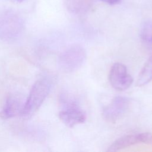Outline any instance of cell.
Masks as SVG:
<instances>
[{"mask_svg": "<svg viewBox=\"0 0 152 152\" xmlns=\"http://www.w3.org/2000/svg\"><path fill=\"white\" fill-rule=\"evenodd\" d=\"M50 87V82L46 78H41L36 81L24 103L21 115L30 117L34 115L48 96Z\"/></svg>", "mask_w": 152, "mask_h": 152, "instance_id": "cell-1", "label": "cell"}, {"mask_svg": "<svg viewBox=\"0 0 152 152\" xmlns=\"http://www.w3.org/2000/svg\"><path fill=\"white\" fill-rule=\"evenodd\" d=\"M86 58V50L82 46L72 45L59 56L58 61L59 68L64 72H73L83 65Z\"/></svg>", "mask_w": 152, "mask_h": 152, "instance_id": "cell-2", "label": "cell"}, {"mask_svg": "<svg viewBox=\"0 0 152 152\" xmlns=\"http://www.w3.org/2000/svg\"><path fill=\"white\" fill-rule=\"evenodd\" d=\"M23 29L20 18L13 12L5 11L0 14V39L11 40L17 38Z\"/></svg>", "mask_w": 152, "mask_h": 152, "instance_id": "cell-3", "label": "cell"}, {"mask_svg": "<svg viewBox=\"0 0 152 152\" xmlns=\"http://www.w3.org/2000/svg\"><path fill=\"white\" fill-rule=\"evenodd\" d=\"M130 107V101L124 96H116L102 110V117L107 122L115 124L122 118Z\"/></svg>", "mask_w": 152, "mask_h": 152, "instance_id": "cell-4", "label": "cell"}, {"mask_svg": "<svg viewBox=\"0 0 152 152\" xmlns=\"http://www.w3.org/2000/svg\"><path fill=\"white\" fill-rule=\"evenodd\" d=\"M109 81L113 88L124 91L131 86L134 79L128 74L126 66L122 63L117 62L114 64L110 69Z\"/></svg>", "mask_w": 152, "mask_h": 152, "instance_id": "cell-5", "label": "cell"}, {"mask_svg": "<svg viewBox=\"0 0 152 152\" xmlns=\"http://www.w3.org/2000/svg\"><path fill=\"white\" fill-rule=\"evenodd\" d=\"M65 104V107L58 114L59 118L62 123L67 126L72 128L86 121V113L75 102H69Z\"/></svg>", "mask_w": 152, "mask_h": 152, "instance_id": "cell-6", "label": "cell"}, {"mask_svg": "<svg viewBox=\"0 0 152 152\" xmlns=\"http://www.w3.org/2000/svg\"><path fill=\"white\" fill-rule=\"evenodd\" d=\"M24 102L15 95H10L6 99L2 110L0 111V118L7 119L21 115Z\"/></svg>", "mask_w": 152, "mask_h": 152, "instance_id": "cell-7", "label": "cell"}, {"mask_svg": "<svg viewBox=\"0 0 152 152\" xmlns=\"http://www.w3.org/2000/svg\"><path fill=\"white\" fill-rule=\"evenodd\" d=\"M141 143L140 133L124 135L115 140L107 148V151H116L133 145Z\"/></svg>", "mask_w": 152, "mask_h": 152, "instance_id": "cell-8", "label": "cell"}, {"mask_svg": "<svg viewBox=\"0 0 152 152\" xmlns=\"http://www.w3.org/2000/svg\"><path fill=\"white\" fill-rule=\"evenodd\" d=\"M152 80V55L149 57L141 69L136 82V86L142 87L147 84Z\"/></svg>", "mask_w": 152, "mask_h": 152, "instance_id": "cell-9", "label": "cell"}, {"mask_svg": "<svg viewBox=\"0 0 152 152\" xmlns=\"http://www.w3.org/2000/svg\"><path fill=\"white\" fill-rule=\"evenodd\" d=\"M140 37L146 44L152 45V23L148 22L144 24L140 31Z\"/></svg>", "mask_w": 152, "mask_h": 152, "instance_id": "cell-10", "label": "cell"}, {"mask_svg": "<svg viewBox=\"0 0 152 152\" xmlns=\"http://www.w3.org/2000/svg\"><path fill=\"white\" fill-rule=\"evenodd\" d=\"M141 143L152 145V134L150 132L140 133Z\"/></svg>", "mask_w": 152, "mask_h": 152, "instance_id": "cell-11", "label": "cell"}, {"mask_svg": "<svg viewBox=\"0 0 152 152\" xmlns=\"http://www.w3.org/2000/svg\"><path fill=\"white\" fill-rule=\"evenodd\" d=\"M101 1L110 5H115L119 3L121 1V0H101Z\"/></svg>", "mask_w": 152, "mask_h": 152, "instance_id": "cell-12", "label": "cell"}, {"mask_svg": "<svg viewBox=\"0 0 152 152\" xmlns=\"http://www.w3.org/2000/svg\"><path fill=\"white\" fill-rule=\"evenodd\" d=\"M16 1H18V2H22V1H23L24 0H16Z\"/></svg>", "mask_w": 152, "mask_h": 152, "instance_id": "cell-13", "label": "cell"}]
</instances>
